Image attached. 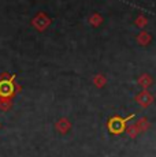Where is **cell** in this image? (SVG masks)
<instances>
[{
    "mask_svg": "<svg viewBox=\"0 0 156 157\" xmlns=\"http://www.w3.org/2000/svg\"><path fill=\"white\" fill-rule=\"evenodd\" d=\"M136 41L141 45V47H148V45L152 43V36L149 34L146 30H141L138 33V36L136 37Z\"/></svg>",
    "mask_w": 156,
    "mask_h": 157,
    "instance_id": "cell-6",
    "label": "cell"
},
{
    "mask_svg": "<svg viewBox=\"0 0 156 157\" xmlns=\"http://www.w3.org/2000/svg\"><path fill=\"white\" fill-rule=\"evenodd\" d=\"M134 25H136L137 28H140V29L146 28V25H148V18H146L145 15L140 14L138 17H137L136 19H134Z\"/></svg>",
    "mask_w": 156,
    "mask_h": 157,
    "instance_id": "cell-10",
    "label": "cell"
},
{
    "mask_svg": "<svg viewBox=\"0 0 156 157\" xmlns=\"http://www.w3.org/2000/svg\"><path fill=\"white\" fill-rule=\"evenodd\" d=\"M89 23H91L92 26H95V28H97V26H100L101 23H103V17L97 13L92 14L91 18H89Z\"/></svg>",
    "mask_w": 156,
    "mask_h": 157,
    "instance_id": "cell-11",
    "label": "cell"
},
{
    "mask_svg": "<svg viewBox=\"0 0 156 157\" xmlns=\"http://www.w3.org/2000/svg\"><path fill=\"white\" fill-rule=\"evenodd\" d=\"M137 83L142 87V90H148L149 87L154 85V78H152L149 74L144 72V74H141L140 77L137 78Z\"/></svg>",
    "mask_w": 156,
    "mask_h": 157,
    "instance_id": "cell-5",
    "label": "cell"
},
{
    "mask_svg": "<svg viewBox=\"0 0 156 157\" xmlns=\"http://www.w3.org/2000/svg\"><path fill=\"white\" fill-rule=\"evenodd\" d=\"M32 23H33V26H34L37 30L43 32V30H45L48 26H49L51 21H49V18H48L44 13H38L37 15H36V18H33Z\"/></svg>",
    "mask_w": 156,
    "mask_h": 157,
    "instance_id": "cell-4",
    "label": "cell"
},
{
    "mask_svg": "<svg viewBox=\"0 0 156 157\" xmlns=\"http://www.w3.org/2000/svg\"><path fill=\"white\" fill-rule=\"evenodd\" d=\"M136 126L138 127L141 134H142V132H145V131H148V130H149V127H151V123H149V120L146 119V117H140V119L136 122Z\"/></svg>",
    "mask_w": 156,
    "mask_h": 157,
    "instance_id": "cell-8",
    "label": "cell"
},
{
    "mask_svg": "<svg viewBox=\"0 0 156 157\" xmlns=\"http://www.w3.org/2000/svg\"><path fill=\"white\" fill-rule=\"evenodd\" d=\"M71 127V123L68 119H66V117H62V119L58 120V123H56V128H58L59 132H62V134H66V132L70 130Z\"/></svg>",
    "mask_w": 156,
    "mask_h": 157,
    "instance_id": "cell-7",
    "label": "cell"
},
{
    "mask_svg": "<svg viewBox=\"0 0 156 157\" xmlns=\"http://www.w3.org/2000/svg\"><path fill=\"white\" fill-rule=\"evenodd\" d=\"M136 116L134 113H130L127 115L126 117H122V116H112L108 119L107 122V128L111 134L114 135H119V134H123L127 128V122L131 120L133 117Z\"/></svg>",
    "mask_w": 156,
    "mask_h": 157,
    "instance_id": "cell-1",
    "label": "cell"
},
{
    "mask_svg": "<svg viewBox=\"0 0 156 157\" xmlns=\"http://www.w3.org/2000/svg\"><path fill=\"white\" fill-rule=\"evenodd\" d=\"M93 83H95V86H97V87H103L107 83V78L104 77L103 74H97L93 77Z\"/></svg>",
    "mask_w": 156,
    "mask_h": 157,
    "instance_id": "cell-12",
    "label": "cell"
},
{
    "mask_svg": "<svg viewBox=\"0 0 156 157\" xmlns=\"http://www.w3.org/2000/svg\"><path fill=\"white\" fill-rule=\"evenodd\" d=\"M134 100L141 108H148L155 102V97L149 90H141L140 93L134 96Z\"/></svg>",
    "mask_w": 156,
    "mask_h": 157,
    "instance_id": "cell-3",
    "label": "cell"
},
{
    "mask_svg": "<svg viewBox=\"0 0 156 157\" xmlns=\"http://www.w3.org/2000/svg\"><path fill=\"white\" fill-rule=\"evenodd\" d=\"M15 87L14 75L10 79H0V100H11L15 94Z\"/></svg>",
    "mask_w": 156,
    "mask_h": 157,
    "instance_id": "cell-2",
    "label": "cell"
},
{
    "mask_svg": "<svg viewBox=\"0 0 156 157\" xmlns=\"http://www.w3.org/2000/svg\"><path fill=\"white\" fill-rule=\"evenodd\" d=\"M126 134H127L131 140H134V138H137V135L141 134V132H140L138 127L136 126V123H133V124L127 126V128H126Z\"/></svg>",
    "mask_w": 156,
    "mask_h": 157,
    "instance_id": "cell-9",
    "label": "cell"
}]
</instances>
